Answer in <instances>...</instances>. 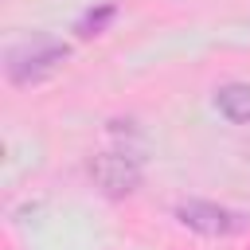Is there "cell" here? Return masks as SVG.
I'll return each mask as SVG.
<instances>
[{
	"label": "cell",
	"instance_id": "cell-1",
	"mask_svg": "<svg viewBox=\"0 0 250 250\" xmlns=\"http://www.w3.org/2000/svg\"><path fill=\"white\" fill-rule=\"evenodd\" d=\"M66 59H70V47H66L62 39L39 31V35H27V39H20V43L8 47V55H4V74H8V82H16V86H35V82L51 78L55 70H62Z\"/></svg>",
	"mask_w": 250,
	"mask_h": 250
},
{
	"label": "cell",
	"instance_id": "cell-3",
	"mask_svg": "<svg viewBox=\"0 0 250 250\" xmlns=\"http://www.w3.org/2000/svg\"><path fill=\"white\" fill-rule=\"evenodd\" d=\"M90 176H94V184H98L105 195H113V199L133 195V191L141 188V156L129 152V148H125V152H121V148L102 152V156L90 160Z\"/></svg>",
	"mask_w": 250,
	"mask_h": 250
},
{
	"label": "cell",
	"instance_id": "cell-5",
	"mask_svg": "<svg viewBox=\"0 0 250 250\" xmlns=\"http://www.w3.org/2000/svg\"><path fill=\"white\" fill-rule=\"evenodd\" d=\"M117 16V4L113 0H105V4H98V8H90V12H82V20L74 23V31H78V39H90V35H102L105 27H109V20Z\"/></svg>",
	"mask_w": 250,
	"mask_h": 250
},
{
	"label": "cell",
	"instance_id": "cell-4",
	"mask_svg": "<svg viewBox=\"0 0 250 250\" xmlns=\"http://www.w3.org/2000/svg\"><path fill=\"white\" fill-rule=\"evenodd\" d=\"M215 109L234 121V125H250V82H227L215 90Z\"/></svg>",
	"mask_w": 250,
	"mask_h": 250
},
{
	"label": "cell",
	"instance_id": "cell-2",
	"mask_svg": "<svg viewBox=\"0 0 250 250\" xmlns=\"http://www.w3.org/2000/svg\"><path fill=\"white\" fill-rule=\"evenodd\" d=\"M176 219H180L188 230L203 234V238H230V234H242V230L250 227V215L230 211V207H223V203H207V199H188V203H180V207H176Z\"/></svg>",
	"mask_w": 250,
	"mask_h": 250
}]
</instances>
